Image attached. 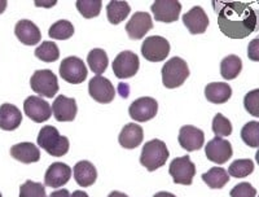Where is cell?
<instances>
[{"label": "cell", "mask_w": 259, "mask_h": 197, "mask_svg": "<svg viewBox=\"0 0 259 197\" xmlns=\"http://www.w3.org/2000/svg\"><path fill=\"white\" fill-rule=\"evenodd\" d=\"M218 13V25L224 35L244 39L256 27V13L247 3H212Z\"/></svg>", "instance_id": "6da1fadb"}, {"label": "cell", "mask_w": 259, "mask_h": 197, "mask_svg": "<svg viewBox=\"0 0 259 197\" xmlns=\"http://www.w3.org/2000/svg\"><path fill=\"white\" fill-rule=\"evenodd\" d=\"M38 145L53 157H62L69 152V139L60 135L59 130L53 126H45L39 131Z\"/></svg>", "instance_id": "7a4b0ae2"}, {"label": "cell", "mask_w": 259, "mask_h": 197, "mask_svg": "<svg viewBox=\"0 0 259 197\" xmlns=\"http://www.w3.org/2000/svg\"><path fill=\"white\" fill-rule=\"evenodd\" d=\"M168 156H170V153H168L165 143L159 139H153V140L145 143V145L143 147L142 154H140V164L148 171H154L165 165Z\"/></svg>", "instance_id": "3957f363"}, {"label": "cell", "mask_w": 259, "mask_h": 197, "mask_svg": "<svg viewBox=\"0 0 259 197\" xmlns=\"http://www.w3.org/2000/svg\"><path fill=\"white\" fill-rule=\"evenodd\" d=\"M188 76V65L180 57H172L162 68V83L166 89L180 87Z\"/></svg>", "instance_id": "277c9868"}, {"label": "cell", "mask_w": 259, "mask_h": 197, "mask_svg": "<svg viewBox=\"0 0 259 197\" xmlns=\"http://www.w3.org/2000/svg\"><path fill=\"white\" fill-rule=\"evenodd\" d=\"M30 86H31L32 91L39 95V97L52 99L59 92L57 76L50 69L36 70L30 80Z\"/></svg>", "instance_id": "5b68a950"}, {"label": "cell", "mask_w": 259, "mask_h": 197, "mask_svg": "<svg viewBox=\"0 0 259 197\" xmlns=\"http://www.w3.org/2000/svg\"><path fill=\"white\" fill-rule=\"evenodd\" d=\"M168 173L172 177L175 184L191 185L196 175V166L191 161L189 156L177 157L170 164Z\"/></svg>", "instance_id": "8992f818"}, {"label": "cell", "mask_w": 259, "mask_h": 197, "mask_svg": "<svg viewBox=\"0 0 259 197\" xmlns=\"http://www.w3.org/2000/svg\"><path fill=\"white\" fill-rule=\"evenodd\" d=\"M87 68L79 57L70 56L62 60L60 65V76L71 85H79L87 78Z\"/></svg>", "instance_id": "52a82bcc"}, {"label": "cell", "mask_w": 259, "mask_h": 197, "mask_svg": "<svg viewBox=\"0 0 259 197\" xmlns=\"http://www.w3.org/2000/svg\"><path fill=\"white\" fill-rule=\"evenodd\" d=\"M168 53H170V43L163 36H149L143 42L142 55L148 61H163L168 56Z\"/></svg>", "instance_id": "ba28073f"}, {"label": "cell", "mask_w": 259, "mask_h": 197, "mask_svg": "<svg viewBox=\"0 0 259 197\" xmlns=\"http://www.w3.org/2000/svg\"><path fill=\"white\" fill-rule=\"evenodd\" d=\"M140 66V61L136 53L131 51L121 52L113 61V71L119 80H126L135 75Z\"/></svg>", "instance_id": "9c48e42d"}, {"label": "cell", "mask_w": 259, "mask_h": 197, "mask_svg": "<svg viewBox=\"0 0 259 197\" xmlns=\"http://www.w3.org/2000/svg\"><path fill=\"white\" fill-rule=\"evenodd\" d=\"M90 96L100 104H109L114 100V86L105 76L96 75L89 83Z\"/></svg>", "instance_id": "30bf717a"}, {"label": "cell", "mask_w": 259, "mask_h": 197, "mask_svg": "<svg viewBox=\"0 0 259 197\" xmlns=\"http://www.w3.org/2000/svg\"><path fill=\"white\" fill-rule=\"evenodd\" d=\"M150 9L153 12L156 21L171 24V22H175L179 18L182 4L177 0H156L152 4Z\"/></svg>", "instance_id": "8fae6325"}, {"label": "cell", "mask_w": 259, "mask_h": 197, "mask_svg": "<svg viewBox=\"0 0 259 197\" xmlns=\"http://www.w3.org/2000/svg\"><path fill=\"white\" fill-rule=\"evenodd\" d=\"M25 114L36 124L48 121L52 115V108L39 96H29L24 103Z\"/></svg>", "instance_id": "7c38bea8"}, {"label": "cell", "mask_w": 259, "mask_h": 197, "mask_svg": "<svg viewBox=\"0 0 259 197\" xmlns=\"http://www.w3.org/2000/svg\"><path fill=\"white\" fill-rule=\"evenodd\" d=\"M158 103L153 97H140L130 105V117L138 122H147L156 117Z\"/></svg>", "instance_id": "4fadbf2b"}, {"label": "cell", "mask_w": 259, "mask_h": 197, "mask_svg": "<svg viewBox=\"0 0 259 197\" xmlns=\"http://www.w3.org/2000/svg\"><path fill=\"white\" fill-rule=\"evenodd\" d=\"M205 153H206V157L209 161L218 164V165H223L232 157L233 150L230 141L224 140L223 138L215 136L205 147Z\"/></svg>", "instance_id": "5bb4252c"}, {"label": "cell", "mask_w": 259, "mask_h": 197, "mask_svg": "<svg viewBox=\"0 0 259 197\" xmlns=\"http://www.w3.org/2000/svg\"><path fill=\"white\" fill-rule=\"evenodd\" d=\"M153 29V21L148 12H136L127 22L126 31L134 41L143 39L149 30Z\"/></svg>", "instance_id": "9a60e30c"}, {"label": "cell", "mask_w": 259, "mask_h": 197, "mask_svg": "<svg viewBox=\"0 0 259 197\" xmlns=\"http://www.w3.org/2000/svg\"><path fill=\"white\" fill-rule=\"evenodd\" d=\"M77 101L73 97L60 95L52 104V113L59 122H71L77 115Z\"/></svg>", "instance_id": "2e32d148"}, {"label": "cell", "mask_w": 259, "mask_h": 197, "mask_svg": "<svg viewBox=\"0 0 259 197\" xmlns=\"http://www.w3.org/2000/svg\"><path fill=\"white\" fill-rule=\"evenodd\" d=\"M71 169L64 162H55L47 169L45 175V183L51 188H60L70 180Z\"/></svg>", "instance_id": "e0dca14e"}, {"label": "cell", "mask_w": 259, "mask_h": 197, "mask_svg": "<svg viewBox=\"0 0 259 197\" xmlns=\"http://www.w3.org/2000/svg\"><path fill=\"white\" fill-rule=\"evenodd\" d=\"M183 24L191 34H203L209 26V17L201 7H193L183 16Z\"/></svg>", "instance_id": "ac0fdd59"}, {"label": "cell", "mask_w": 259, "mask_h": 197, "mask_svg": "<svg viewBox=\"0 0 259 197\" xmlns=\"http://www.w3.org/2000/svg\"><path fill=\"white\" fill-rule=\"evenodd\" d=\"M205 134L194 126H183L179 131V144L188 152L198 150L203 147Z\"/></svg>", "instance_id": "d6986e66"}, {"label": "cell", "mask_w": 259, "mask_h": 197, "mask_svg": "<svg viewBox=\"0 0 259 197\" xmlns=\"http://www.w3.org/2000/svg\"><path fill=\"white\" fill-rule=\"evenodd\" d=\"M15 34L21 43L26 46H35L41 41L39 27L29 20H21L16 24Z\"/></svg>", "instance_id": "ffe728a7"}, {"label": "cell", "mask_w": 259, "mask_h": 197, "mask_svg": "<svg viewBox=\"0 0 259 197\" xmlns=\"http://www.w3.org/2000/svg\"><path fill=\"white\" fill-rule=\"evenodd\" d=\"M22 122L21 110L13 104H3L0 106V129L4 131H13L18 129Z\"/></svg>", "instance_id": "44dd1931"}, {"label": "cell", "mask_w": 259, "mask_h": 197, "mask_svg": "<svg viewBox=\"0 0 259 197\" xmlns=\"http://www.w3.org/2000/svg\"><path fill=\"white\" fill-rule=\"evenodd\" d=\"M144 131L139 125L128 124L122 129L121 134L118 136V141L126 149H135L143 143Z\"/></svg>", "instance_id": "7402d4cb"}, {"label": "cell", "mask_w": 259, "mask_h": 197, "mask_svg": "<svg viewBox=\"0 0 259 197\" xmlns=\"http://www.w3.org/2000/svg\"><path fill=\"white\" fill-rule=\"evenodd\" d=\"M11 156L22 164H32L40 160V150L32 143H20L11 148Z\"/></svg>", "instance_id": "603a6c76"}, {"label": "cell", "mask_w": 259, "mask_h": 197, "mask_svg": "<svg viewBox=\"0 0 259 197\" xmlns=\"http://www.w3.org/2000/svg\"><path fill=\"white\" fill-rule=\"evenodd\" d=\"M205 96L212 104H224L232 96V89L228 83L214 82L205 87Z\"/></svg>", "instance_id": "cb8c5ba5"}, {"label": "cell", "mask_w": 259, "mask_h": 197, "mask_svg": "<svg viewBox=\"0 0 259 197\" xmlns=\"http://www.w3.org/2000/svg\"><path fill=\"white\" fill-rule=\"evenodd\" d=\"M74 179L80 187H90L97 179L96 168L90 161H79L74 166Z\"/></svg>", "instance_id": "d4e9b609"}, {"label": "cell", "mask_w": 259, "mask_h": 197, "mask_svg": "<svg viewBox=\"0 0 259 197\" xmlns=\"http://www.w3.org/2000/svg\"><path fill=\"white\" fill-rule=\"evenodd\" d=\"M130 11H131V8H130V4L127 2H117V0H113V2H110L106 6L108 20L113 25L121 24L122 21L126 20L127 16L130 15Z\"/></svg>", "instance_id": "484cf974"}, {"label": "cell", "mask_w": 259, "mask_h": 197, "mask_svg": "<svg viewBox=\"0 0 259 197\" xmlns=\"http://www.w3.org/2000/svg\"><path fill=\"white\" fill-rule=\"evenodd\" d=\"M202 180L211 189H221L230 182V175L223 168H211L202 174Z\"/></svg>", "instance_id": "4316f807"}, {"label": "cell", "mask_w": 259, "mask_h": 197, "mask_svg": "<svg viewBox=\"0 0 259 197\" xmlns=\"http://www.w3.org/2000/svg\"><path fill=\"white\" fill-rule=\"evenodd\" d=\"M242 70V61L239 56L230 55L224 57L221 62V74L224 80L231 81L239 76Z\"/></svg>", "instance_id": "83f0119b"}, {"label": "cell", "mask_w": 259, "mask_h": 197, "mask_svg": "<svg viewBox=\"0 0 259 197\" xmlns=\"http://www.w3.org/2000/svg\"><path fill=\"white\" fill-rule=\"evenodd\" d=\"M87 62H89L90 69L96 75H101L108 68L109 59H108L105 51L101 50V48H94L92 51H90L89 56H87Z\"/></svg>", "instance_id": "f1b7e54d"}, {"label": "cell", "mask_w": 259, "mask_h": 197, "mask_svg": "<svg viewBox=\"0 0 259 197\" xmlns=\"http://www.w3.org/2000/svg\"><path fill=\"white\" fill-rule=\"evenodd\" d=\"M74 34V26L70 21L61 20L57 21L48 30V35L52 39H57V41H66V39L71 38Z\"/></svg>", "instance_id": "f546056e"}, {"label": "cell", "mask_w": 259, "mask_h": 197, "mask_svg": "<svg viewBox=\"0 0 259 197\" xmlns=\"http://www.w3.org/2000/svg\"><path fill=\"white\" fill-rule=\"evenodd\" d=\"M35 56L45 62H53L59 60L60 50L55 42H43L35 50Z\"/></svg>", "instance_id": "4dcf8cb0"}, {"label": "cell", "mask_w": 259, "mask_h": 197, "mask_svg": "<svg viewBox=\"0 0 259 197\" xmlns=\"http://www.w3.org/2000/svg\"><path fill=\"white\" fill-rule=\"evenodd\" d=\"M254 171V162L251 160H236L228 168V174L233 178L249 177Z\"/></svg>", "instance_id": "1f68e13d"}, {"label": "cell", "mask_w": 259, "mask_h": 197, "mask_svg": "<svg viewBox=\"0 0 259 197\" xmlns=\"http://www.w3.org/2000/svg\"><path fill=\"white\" fill-rule=\"evenodd\" d=\"M241 138L245 144L251 148L259 147V122H247L241 130Z\"/></svg>", "instance_id": "d6a6232c"}, {"label": "cell", "mask_w": 259, "mask_h": 197, "mask_svg": "<svg viewBox=\"0 0 259 197\" xmlns=\"http://www.w3.org/2000/svg\"><path fill=\"white\" fill-rule=\"evenodd\" d=\"M103 3L100 0H78L77 8L84 18H94L100 15Z\"/></svg>", "instance_id": "836d02e7"}, {"label": "cell", "mask_w": 259, "mask_h": 197, "mask_svg": "<svg viewBox=\"0 0 259 197\" xmlns=\"http://www.w3.org/2000/svg\"><path fill=\"white\" fill-rule=\"evenodd\" d=\"M212 131L215 136L223 138V136H230L232 134V124L228 118L224 117L223 114L218 113L212 120Z\"/></svg>", "instance_id": "e575fe53"}, {"label": "cell", "mask_w": 259, "mask_h": 197, "mask_svg": "<svg viewBox=\"0 0 259 197\" xmlns=\"http://www.w3.org/2000/svg\"><path fill=\"white\" fill-rule=\"evenodd\" d=\"M20 197H47L46 187L41 183L26 180L20 188Z\"/></svg>", "instance_id": "d590c367"}, {"label": "cell", "mask_w": 259, "mask_h": 197, "mask_svg": "<svg viewBox=\"0 0 259 197\" xmlns=\"http://www.w3.org/2000/svg\"><path fill=\"white\" fill-rule=\"evenodd\" d=\"M244 105L247 112L254 117H259V90H253L245 95Z\"/></svg>", "instance_id": "8d00e7d4"}, {"label": "cell", "mask_w": 259, "mask_h": 197, "mask_svg": "<svg viewBox=\"0 0 259 197\" xmlns=\"http://www.w3.org/2000/svg\"><path fill=\"white\" fill-rule=\"evenodd\" d=\"M231 197H255L256 189L254 188L250 183H240V184L235 185L231 191Z\"/></svg>", "instance_id": "74e56055"}, {"label": "cell", "mask_w": 259, "mask_h": 197, "mask_svg": "<svg viewBox=\"0 0 259 197\" xmlns=\"http://www.w3.org/2000/svg\"><path fill=\"white\" fill-rule=\"evenodd\" d=\"M247 56L249 59L253 60V61H258L259 60V39L255 38L251 41V43L249 45L247 48Z\"/></svg>", "instance_id": "f35d334b"}, {"label": "cell", "mask_w": 259, "mask_h": 197, "mask_svg": "<svg viewBox=\"0 0 259 197\" xmlns=\"http://www.w3.org/2000/svg\"><path fill=\"white\" fill-rule=\"evenodd\" d=\"M48 197H70V193L68 189H59V191L52 192Z\"/></svg>", "instance_id": "ab89813d"}, {"label": "cell", "mask_w": 259, "mask_h": 197, "mask_svg": "<svg viewBox=\"0 0 259 197\" xmlns=\"http://www.w3.org/2000/svg\"><path fill=\"white\" fill-rule=\"evenodd\" d=\"M153 197H177V196L172 193H170V192H158V193L154 194Z\"/></svg>", "instance_id": "60d3db41"}, {"label": "cell", "mask_w": 259, "mask_h": 197, "mask_svg": "<svg viewBox=\"0 0 259 197\" xmlns=\"http://www.w3.org/2000/svg\"><path fill=\"white\" fill-rule=\"evenodd\" d=\"M108 197H128V196H127L126 193H122V192H119V191H113V192H110L109 196Z\"/></svg>", "instance_id": "b9f144b4"}, {"label": "cell", "mask_w": 259, "mask_h": 197, "mask_svg": "<svg viewBox=\"0 0 259 197\" xmlns=\"http://www.w3.org/2000/svg\"><path fill=\"white\" fill-rule=\"evenodd\" d=\"M70 197H90V196L83 191H75L73 192V194H70Z\"/></svg>", "instance_id": "7bdbcfd3"}, {"label": "cell", "mask_w": 259, "mask_h": 197, "mask_svg": "<svg viewBox=\"0 0 259 197\" xmlns=\"http://www.w3.org/2000/svg\"><path fill=\"white\" fill-rule=\"evenodd\" d=\"M7 8V2L6 0H0V15L6 11Z\"/></svg>", "instance_id": "ee69618b"}, {"label": "cell", "mask_w": 259, "mask_h": 197, "mask_svg": "<svg viewBox=\"0 0 259 197\" xmlns=\"http://www.w3.org/2000/svg\"><path fill=\"white\" fill-rule=\"evenodd\" d=\"M0 197H3V196H2V193H0Z\"/></svg>", "instance_id": "f6af8a7d"}]
</instances>
